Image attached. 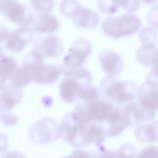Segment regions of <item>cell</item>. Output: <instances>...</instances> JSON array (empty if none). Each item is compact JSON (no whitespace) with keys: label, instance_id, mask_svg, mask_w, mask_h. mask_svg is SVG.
Listing matches in <instances>:
<instances>
[{"label":"cell","instance_id":"obj_17","mask_svg":"<svg viewBox=\"0 0 158 158\" xmlns=\"http://www.w3.org/2000/svg\"><path fill=\"white\" fill-rule=\"evenodd\" d=\"M134 135L137 141L141 143L158 141V120L138 126Z\"/></svg>","mask_w":158,"mask_h":158},{"label":"cell","instance_id":"obj_20","mask_svg":"<svg viewBox=\"0 0 158 158\" xmlns=\"http://www.w3.org/2000/svg\"><path fill=\"white\" fill-rule=\"evenodd\" d=\"M0 66L1 89L6 85L7 80L11 77L16 70L17 62L14 58L1 52Z\"/></svg>","mask_w":158,"mask_h":158},{"label":"cell","instance_id":"obj_10","mask_svg":"<svg viewBox=\"0 0 158 158\" xmlns=\"http://www.w3.org/2000/svg\"><path fill=\"white\" fill-rule=\"evenodd\" d=\"M33 33L29 28L22 26L10 32L5 41V48L14 53L21 52L33 39Z\"/></svg>","mask_w":158,"mask_h":158},{"label":"cell","instance_id":"obj_1","mask_svg":"<svg viewBox=\"0 0 158 158\" xmlns=\"http://www.w3.org/2000/svg\"><path fill=\"white\" fill-rule=\"evenodd\" d=\"M100 86L102 92L111 100L123 103L136 99L137 85L132 80H119L106 75L101 80Z\"/></svg>","mask_w":158,"mask_h":158},{"label":"cell","instance_id":"obj_27","mask_svg":"<svg viewBox=\"0 0 158 158\" xmlns=\"http://www.w3.org/2000/svg\"><path fill=\"white\" fill-rule=\"evenodd\" d=\"M119 6L129 12H133L139 7L141 0H114Z\"/></svg>","mask_w":158,"mask_h":158},{"label":"cell","instance_id":"obj_5","mask_svg":"<svg viewBox=\"0 0 158 158\" xmlns=\"http://www.w3.org/2000/svg\"><path fill=\"white\" fill-rule=\"evenodd\" d=\"M44 58L32 50L25 56L21 65L16 69L10 78V84L21 89L34 81L38 67L43 64Z\"/></svg>","mask_w":158,"mask_h":158},{"label":"cell","instance_id":"obj_25","mask_svg":"<svg viewBox=\"0 0 158 158\" xmlns=\"http://www.w3.org/2000/svg\"><path fill=\"white\" fill-rule=\"evenodd\" d=\"M98 4L102 12L108 14H114L119 7L114 0H98Z\"/></svg>","mask_w":158,"mask_h":158},{"label":"cell","instance_id":"obj_14","mask_svg":"<svg viewBox=\"0 0 158 158\" xmlns=\"http://www.w3.org/2000/svg\"><path fill=\"white\" fill-rule=\"evenodd\" d=\"M105 119L110 125L108 132L110 136L118 135L129 126L123 110L116 109L110 104Z\"/></svg>","mask_w":158,"mask_h":158},{"label":"cell","instance_id":"obj_31","mask_svg":"<svg viewBox=\"0 0 158 158\" xmlns=\"http://www.w3.org/2000/svg\"><path fill=\"white\" fill-rule=\"evenodd\" d=\"M1 120L2 123L7 125L15 124L18 121V117L15 115L1 112Z\"/></svg>","mask_w":158,"mask_h":158},{"label":"cell","instance_id":"obj_13","mask_svg":"<svg viewBox=\"0 0 158 158\" xmlns=\"http://www.w3.org/2000/svg\"><path fill=\"white\" fill-rule=\"evenodd\" d=\"M89 102L85 109L79 107L77 108L80 114L89 122L104 119L110 104L97 99Z\"/></svg>","mask_w":158,"mask_h":158},{"label":"cell","instance_id":"obj_6","mask_svg":"<svg viewBox=\"0 0 158 158\" xmlns=\"http://www.w3.org/2000/svg\"><path fill=\"white\" fill-rule=\"evenodd\" d=\"M27 135L31 141L39 144L51 143L60 138L59 126L50 117H44L32 123Z\"/></svg>","mask_w":158,"mask_h":158},{"label":"cell","instance_id":"obj_11","mask_svg":"<svg viewBox=\"0 0 158 158\" xmlns=\"http://www.w3.org/2000/svg\"><path fill=\"white\" fill-rule=\"evenodd\" d=\"M98 58L106 75L116 78L122 71L124 65L123 60L115 52L110 50L102 51L98 54Z\"/></svg>","mask_w":158,"mask_h":158},{"label":"cell","instance_id":"obj_8","mask_svg":"<svg viewBox=\"0 0 158 158\" xmlns=\"http://www.w3.org/2000/svg\"><path fill=\"white\" fill-rule=\"evenodd\" d=\"M1 11L11 21L22 26L32 23L34 16L27 7L14 0H1Z\"/></svg>","mask_w":158,"mask_h":158},{"label":"cell","instance_id":"obj_12","mask_svg":"<svg viewBox=\"0 0 158 158\" xmlns=\"http://www.w3.org/2000/svg\"><path fill=\"white\" fill-rule=\"evenodd\" d=\"M70 18L75 25L82 28H93L97 27L99 23L98 15L80 3L75 8Z\"/></svg>","mask_w":158,"mask_h":158},{"label":"cell","instance_id":"obj_24","mask_svg":"<svg viewBox=\"0 0 158 158\" xmlns=\"http://www.w3.org/2000/svg\"><path fill=\"white\" fill-rule=\"evenodd\" d=\"M34 9L42 13L51 11L54 6L53 0H30Z\"/></svg>","mask_w":158,"mask_h":158},{"label":"cell","instance_id":"obj_34","mask_svg":"<svg viewBox=\"0 0 158 158\" xmlns=\"http://www.w3.org/2000/svg\"><path fill=\"white\" fill-rule=\"evenodd\" d=\"M144 3L147 4L151 5L157 2L158 0H141Z\"/></svg>","mask_w":158,"mask_h":158},{"label":"cell","instance_id":"obj_16","mask_svg":"<svg viewBox=\"0 0 158 158\" xmlns=\"http://www.w3.org/2000/svg\"><path fill=\"white\" fill-rule=\"evenodd\" d=\"M32 28L40 33H51L54 32L59 26L58 20L54 15L40 12L34 17Z\"/></svg>","mask_w":158,"mask_h":158},{"label":"cell","instance_id":"obj_21","mask_svg":"<svg viewBox=\"0 0 158 158\" xmlns=\"http://www.w3.org/2000/svg\"><path fill=\"white\" fill-rule=\"evenodd\" d=\"M138 38L142 45L155 47L158 43V31L152 27H145L139 32Z\"/></svg>","mask_w":158,"mask_h":158},{"label":"cell","instance_id":"obj_28","mask_svg":"<svg viewBox=\"0 0 158 158\" xmlns=\"http://www.w3.org/2000/svg\"><path fill=\"white\" fill-rule=\"evenodd\" d=\"M136 157L158 158V147L152 144L148 145L139 151Z\"/></svg>","mask_w":158,"mask_h":158},{"label":"cell","instance_id":"obj_4","mask_svg":"<svg viewBox=\"0 0 158 158\" xmlns=\"http://www.w3.org/2000/svg\"><path fill=\"white\" fill-rule=\"evenodd\" d=\"M92 80L90 71L84 68L77 70L70 77H64L59 85L61 98L66 102H74L79 98L82 89L91 85Z\"/></svg>","mask_w":158,"mask_h":158},{"label":"cell","instance_id":"obj_19","mask_svg":"<svg viewBox=\"0 0 158 158\" xmlns=\"http://www.w3.org/2000/svg\"><path fill=\"white\" fill-rule=\"evenodd\" d=\"M60 72L56 65L43 64L37 69L34 81L40 84H53L57 80Z\"/></svg>","mask_w":158,"mask_h":158},{"label":"cell","instance_id":"obj_22","mask_svg":"<svg viewBox=\"0 0 158 158\" xmlns=\"http://www.w3.org/2000/svg\"><path fill=\"white\" fill-rule=\"evenodd\" d=\"M155 47L142 45L136 50L135 58L140 64L150 66L153 52Z\"/></svg>","mask_w":158,"mask_h":158},{"label":"cell","instance_id":"obj_9","mask_svg":"<svg viewBox=\"0 0 158 158\" xmlns=\"http://www.w3.org/2000/svg\"><path fill=\"white\" fill-rule=\"evenodd\" d=\"M32 48L44 58H56L62 53L63 46L58 38L49 35L36 39L33 42Z\"/></svg>","mask_w":158,"mask_h":158},{"label":"cell","instance_id":"obj_2","mask_svg":"<svg viewBox=\"0 0 158 158\" xmlns=\"http://www.w3.org/2000/svg\"><path fill=\"white\" fill-rule=\"evenodd\" d=\"M141 26V20L136 15L126 13L118 17L105 18L102 23L101 29L106 35L118 38L135 33Z\"/></svg>","mask_w":158,"mask_h":158},{"label":"cell","instance_id":"obj_3","mask_svg":"<svg viewBox=\"0 0 158 158\" xmlns=\"http://www.w3.org/2000/svg\"><path fill=\"white\" fill-rule=\"evenodd\" d=\"M91 46L86 39L80 38L73 42L59 69L61 74L67 77L77 70L83 68L85 60L90 55Z\"/></svg>","mask_w":158,"mask_h":158},{"label":"cell","instance_id":"obj_26","mask_svg":"<svg viewBox=\"0 0 158 158\" xmlns=\"http://www.w3.org/2000/svg\"><path fill=\"white\" fill-rule=\"evenodd\" d=\"M99 96V92L94 87L91 85L84 87L81 91L79 98L86 101L96 99Z\"/></svg>","mask_w":158,"mask_h":158},{"label":"cell","instance_id":"obj_35","mask_svg":"<svg viewBox=\"0 0 158 158\" xmlns=\"http://www.w3.org/2000/svg\"><path fill=\"white\" fill-rule=\"evenodd\" d=\"M10 0V1H11V0Z\"/></svg>","mask_w":158,"mask_h":158},{"label":"cell","instance_id":"obj_30","mask_svg":"<svg viewBox=\"0 0 158 158\" xmlns=\"http://www.w3.org/2000/svg\"><path fill=\"white\" fill-rule=\"evenodd\" d=\"M123 152L119 153L120 156L125 157H135L136 156V149L135 147L130 143L125 144L123 147Z\"/></svg>","mask_w":158,"mask_h":158},{"label":"cell","instance_id":"obj_32","mask_svg":"<svg viewBox=\"0 0 158 158\" xmlns=\"http://www.w3.org/2000/svg\"><path fill=\"white\" fill-rule=\"evenodd\" d=\"M10 31L6 28L2 27L1 28V43L5 41L9 35Z\"/></svg>","mask_w":158,"mask_h":158},{"label":"cell","instance_id":"obj_15","mask_svg":"<svg viewBox=\"0 0 158 158\" xmlns=\"http://www.w3.org/2000/svg\"><path fill=\"white\" fill-rule=\"evenodd\" d=\"M22 96L21 89L15 87L10 84L5 85L0 89L1 112H6L11 110L21 100Z\"/></svg>","mask_w":158,"mask_h":158},{"label":"cell","instance_id":"obj_18","mask_svg":"<svg viewBox=\"0 0 158 158\" xmlns=\"http://www.w3.org/2000/svg\"><path fill=\"white\" fill-rule=\"evenodd\" d=\"M137 99L142 103L158 110V87L152 86L146 81L141 83L137 90Z\"/></svg>","mask_w":158,"mask_h":158},{"label":"cell","instance_id":"obj_33","mask_svg":"<svg viewBox=\"0 0 158 158\" xmlns=\"http://www.w3.org/2000/svg\"><path fill=\"white\" fill-rule=\"evenodd\" d=\"M74 153V156H77V157H79H79H81V156H82L83 157H88V155L82 151H77Z\"/></svg>","mask_w":158,"mask_h":158},{"label":"cell","instance_id":"obj_7","mask_svg":"<svg viewBox=\"0 0 158 158\" xmlns=\"http://www.w3.org/2000/svg\"><path fill=\"white\" fill-rule=\"evenodd\" d=\"M156 110L135 99L127 104L123 111L129 126H138L153 119Z\"/></svg>","mask_w":158,"mask_h":158},{"label":"cell","instance_id":"obj_23","mask_svg":"<svg viewBox=\"0 0 158 158\" xmlns=\"http://www.w3.org/2000/svg\"><path fill=\"white\" fill-rule=\"evenodd\" d=\"M151 66L152 68L147 75L145 81L151 85L158 87V52L153 58Z\"/></svg>","mask_w":158,"mask_h":158},{"label":"cell","instance_id":"obj_29","mask_svg":"<svg viewBox=\"0 0 158 158\" xmlns=\"http://www.w3.org/2000/svg\"><path fill=\"white\" fill-rule=\"evenodd\" d=\"M148 24L153 27H158V5L152 7L147 14Z\"/></svg>","mask_w":158,"mask_h":158}]
</instances>
